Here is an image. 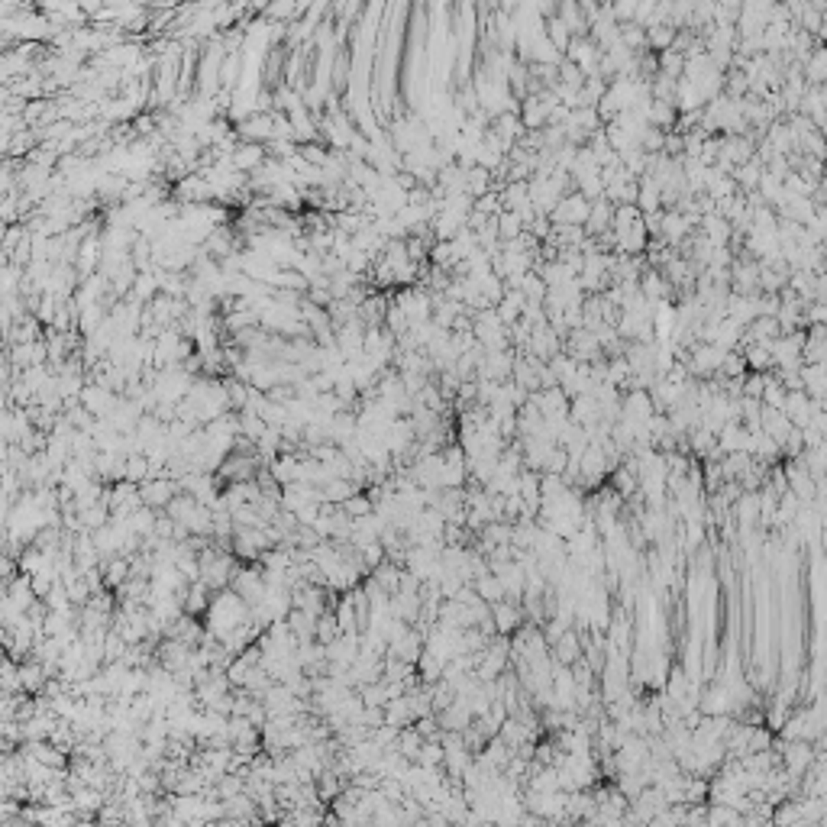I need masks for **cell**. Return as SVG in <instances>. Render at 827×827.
Masks as SVG:
<instances>
[{
    "label": "cell",
    "mask_w": 827,
    "mask_h": 827,
    "mask_svg": "<svg viewBox=\"0 0 827 827\" xmlns=\"http://www.w3.org/2000/svg\"><path fill=\"white\" fill-rule=\"evenodd\" d=\"M808 74H811L815 81H824V78H827V52H824V49H821V52L811 58V65H808Z\"/></svg>",
    "instance_id": "1"
}]
</instances>
